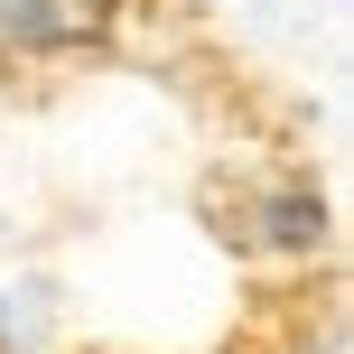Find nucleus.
<instances>
[{"label": "nucleus", "instance_id": "obj_1", "mask_svg": "<svg viewBox=\"0 0 354 354\" xmlns=\"http://www.w3.org/2000/svg\"><path fill=\"white\" fill-rule=\"evenodd\" d=\"M122 28V0H0V47L10 56H75Z\"/></svg>", "mask_w": 354, "mask_h": 354}]
</instances>
